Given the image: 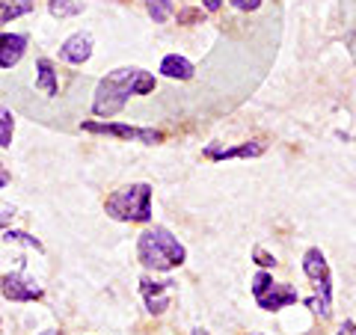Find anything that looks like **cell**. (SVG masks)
I'll return each instance as SVG.
<instances>
[{"label": "cell", "instance_id": "obj_1", "mask_svg": "<svg viewBox=\"0 0 356 335\" xmlns=\"http://www.w3.org/2000/svg\"><path fill=\"white\" fill-rule=\"evenodd\" d=\"M154 86H158V81H154L152 72L137 69V65H122V69L110 72L98 81L92 95V113L102 119H113L125 110L131 95H149L154 92Z\"/></svg>", "mask_w": 356, "mask_h": 335}, {"label": "cell", "instance_id": "obj_2", "mask_svg": "<svg viewBox=\"0 0 356 335\" xmlns=\"http://www.w3.org/2000/svg\"><path fill=\"white\" fill-rule=\"evenodd\" d=\"M137 259L154 273H170L187 261V250L170 229L152 226L137 238Z\"/></svg>", "mask_w": 356, "mask_h": 335}, {"label": "cell", "instance_id": "obj_3", "mask_svg": "<svg viewBox=\"0 0 356 335\" xmlns=\"http://www.w3.org/2000/svg\"><path fill=\"white\" fill-rule=\"evenodd\" d=\"M303 273L315 282V294L306 297L303 303H306V309H312L315 318L327 320L332 315V270H330L327 255L318 247H309L303 252Z\"/></svg>", "mask_w": 356, "mask_h": 335}, {"label": "cell", "instance_id": "obj_4", "mask_svg": "<svg viewBox=\"0 0 356 335\" xmlns=\"http://www.w3.org/2000/svg\"><path fill=\"white\" fill-rule=\"evenodd\" d=\"M104 211L119 222H149L152 220V184H128L107 196Z\"/></svg>", "mask_w": 356, "mask_h": 335}, {"label": "cell", "instance_id": "obj_5", "mask_svg": "<svg viewBox=\"0 0 356 335\" xmlns=\"http://www.w3.org/2000/svg\"><path fill=\"white\" fill-rule=\"evenodd\" d=\"M250 288H252L255 303H259V309H264V311H280V309L294 306L297 300H300L297 288L285 285V282H273V276L267 273V270H259V273H255Z\"/></svg>", "mask_w": 356, "mask_h": 335}, {"label": "cell", "instance_id": "obj_6", "mask_svg": "<svg viewBox=\"0 0 356 335\" xmlns=\"http://www.w3.org/2000/svg\"><path fill=\"white\" fill-rule=\"evenodd\" d=\"M89 133H110V137L119 140H134L143 142V146H154V142H163V133L154 128H137V125H122V122H83L81 125Z\"/></svg>", "mask_w": 356, "mask_h": 335}, {"label": "cell", "instance_id": "obj_7", "mask_svg": "<svg viewBox=\"0 0 356 335\" xmlns=\"http://www.w3.org/2000/svg\"><path fill=\"white\" fill-rule=\"evenodd\" d=\"M0 294L6 300H13V303H36V300H42L44 291L36 279H30L24 270H18V273H6L0 279Z\"/></svg>", "mask_w": 356, "mask_h": 335}, {"label": "cell", "instance_id": "obj_8", "mask_svg": "<svg viewBox=\"0 0 356 335\" xmlns=\"http://www.w3.org/2000/svg\"><path fill=\"white\" fill-rule=\"evenodd\" d=\"M267 152V142L264 140H247V142H238V146H229V149H220V146H205L202 154L208 161H250V158H261Z\"/></svg>", "mask_w": 356, "mask_h": 335}, {"label": "cell", "instance_id": "obj_9", "mask_svg": "<svg viewBox=\"0 0 356 335\" xmlns=\"http://www.w3.org/2000/svg\"><path fill=\"white\" fill-rule=\"evenodd\" d=\"M92 48H95L92 33H89V30H77V33H72V36L63 42L60 60L69 63V65H83V63H89V57H92Z\"/></svg>", "mask_w": 356, "mask_h": 335}, {"label": "cell", "instance_id": "obj_10", "mask_svg": "<svg viewBox=\"0 0 356 335\" xmlns=\"http://www.w3.org/2000/svg\"><path fill=\"white\" fill-rule=\"evenodd\" d=\"M172 285L175 282H152V279H140V294H143V300H146V309H149V315H163L166 309H170V303H172V297H170V291H172Z\"/></svg>", "mask_w": 356, "mask_h": 335}, {"label": "cell", "instance_id": "obj_11", "mask_svg": "<svg viewBox=\"0 0 356 335\" xmlns=\"http://www.w3.org/2000/svg\"><path fill=\"white\" fill-rule=\"evenodd\" d=\"M27 51V36L24 33H3L0 36V69H13L21 63Z\"/></svg>", "mask_w": 356, "mask_h": 335}, {"label": "cell", "instance_id": "obj_12", "mask_svg": "<svg viewBox=\"0 0 356 335\" xmlns=\"http://www.w3.org/2000/svg\"><path fill=\"white\" fill-rule=\"evenodd\" d=\"M161 74L163 77H170V81H193V74H196V65L181 57V54H166V57L161 60Z\"/></svg>", "mask_w": 356, "mask_h": 335}, {"label": "cell", "instance_id": "obj_13", "mask_svg": "<svg viewBox=\"0 0 356 335\" xmlns=\"http://www.w3.org/2000/svg\"><path fill=\"white\" fill-rule=\"evenodd\" d=\"M36 89L44 92L48 98H57L60 95V83H57V72H54V63L51 60H39L36 63Z\"/></svg>", "mask_w": 356, "mask_h": 335}, {"label": "cell", "instance_id": "obj_14", "mask_svg": "<svg viewBox=\"0 0 356 335\" xmlns=\"http://www.w3.org/2000/svg\"><path fill=\"white\" fill-rule=\"evenodd\" d=\"M36 9V0H0V24L15 21L21 15H30Z\"/></svg>", "mask_w": 356, "mask_h": 335}, {"label": "cell", "instance_id": "obj_15", "mask_svg": "<svg viewBox=\"0 0 356 335\" xmlns=\"http://www.w3.org/2000/svg\"><path fill=\"white\" fill-rule=\"evenodd\" d=\"M48 9L54 18H72L83 13V3L81 0H48Z\"/></svg>", "mask_w": 356, "mask_h": 335}, {"label": "cell", "instance_id": "obj_16", "mask_svg": "<svg viewBox=\"0 0 356 335\" xmlns=\"http://www.w3.org/2000/svg\"><path fill=\"white\" fill-rule=\"evenodd\" d=\"M146 9L149 15L154 18V24H166V21L172 18V0H146Z\"/></svg>", "mask_w": 356, "mask_h": 335}, {"label": "cell", "instance_id": "obj_17", "mask_svg": "<svg viewBox=\"0 0 356 335\" xmlns=\"http://www.w3.org/2000/svg\"><path fill=\"white\" fill-rule=\"evenodd\" d=\"M13 131H15V116L6 107H0V149L13 146Z\"/></svg>", "mask_w": 356, "mask_h": 335}, {"label": "cell", "instance_id": "obj_18", "mask_svg": "<svg viewBox=\"0 0 356 335\" xmlns=\"http://www.w3.org/2000/svg\"><path fill=\"white\" fill-rule=\"evenodd\" d=\"M3 240H6V243H27V247H33L36 252H42V250H44L42 243H39L36 238H33V234H27V231H15V229H6V231H3Z\"/></svg>", "mask_w": 356, "mask_h": 335}, {"label": "cell", "instance_id": "obj_19", "mask_svg": "<svg viewBox=\"0 0 356 335\" xmlns=\"http://www.w3.org/2000/svg\"><path fill=\"white\" fill-rule=\"evenodd\" d=\"M252 259H255V264H261L264 270H267V267H276V259H273L270 252H264L261 247H255V250H252Z\"/></svg>", "mask_w": 356, "mask_h": 335}, {"label": "cell", "instance_id": "obj_20", "mask_svg": "<svg viewBox=\"0 0 356 335\" xmlns=\"http://www.w3.org/2000/svg\"><path fill=\"white\" fill-rule=\"evenodd\" d=\"M232 6L238 9V13H255V9L261 6V0H229Z\"/></svg>", "mask_w": 356, "mask_h": 335}, {"label": "cell", "instance_id": "obj_21", "mask_svg": "<svg viewBox=\"0 0 356 335\" xmlns=\"http://www.w3.org/2000/svg\"><path fill=\"white\" fill-rule=\"evenodd\" d=\"M13 217H15V208L13 205H0V229H6L9 222H13Z\"/></svg>", "mask_w": 356, "mask_h": 335}, {"label": "cell", "instance_id": "obj_22", "mask_svg": "<svg viewBox=\"0 0 356 335\" xmlns=\"http://www.w3.org/2000/svg\"><path fill=\"white\" fill-rule=\"evenodd\" d=\"M336 335H356V323H353V320H344Z\"/></svg>", "mask_w": 356, "mask_h": 335}, {"label": "cell", "instance_id": "obj_23", "mask_svg": "<svg viewBox=\"0 0 356 335\" xmlns=\"http://www.w3.org/2000/svg\"><path fill=\"white\" fill-rule=\"evenodd\" d=\"M202 6L208 9V13H220V9H222V0H202Z\"/></svg>", "mask_w": 356, "mask_h": 335}, {"label": "cell", "instance_id": "obj_24", "mask_svg": "<svg viewBox=\"0 0 356 335\" xmlns=\"http://www.w3.org/2000/svg\"><path fill=\"white\" fill-rule=\"evenodd\" d=\"M9 184V172H6V166L0 163V187H6Z\"/></svg>", "mask_w": 356, "mask_h": 335}, {"label": "cell", "instance_id": "obj_25", "mask_svg": "<svg viewBox=\"0 0 356 335\" xmlns=\"http://www.w3.org/2000/svg\"><path fill=\"white\" fill-rule=\"evenodd\" d=\"M191 335H208V332H205V329H202V327H199V329H193V332H191Z\"/></svg>", "mask_w": 356, "mask_h": 335}, {"label": "cell", "instance_id": "obj_26", "mask_svg": "<svg viewBox=\"0 0 356 335\" xmlns=\"http://www.w3.org/2000/svg\"><path fill=\"white\" fill-rule=\"evenodd\" d=\"M42 335H60V332H57V329H44Z\"/></svg>", "mask_w": 356, "mask_h": 335}, {"label": "cell", "instance_id": "obj_27", "mask_svg": "<svg viewBox=\"0 0 356 335\" xmlns=\"http://www.w3.org/2000/svg\"><path fill=\"white\" fill-rule=\"evenodd\" d=\"M250 335H261V332H250Z\"/></svg>", "mask_w": 356, "mask_h": 335}]
</instances>
